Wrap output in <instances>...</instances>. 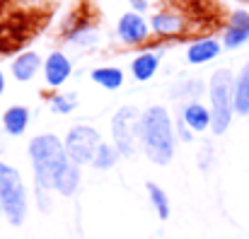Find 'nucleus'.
I'll list each match as a JSON object with an SVG mask.
<instances>
[{"label": "nucleus", "instance_id": "f257e3e1", "mask_svg": "<svg viewBox=\"0 0 249 239\" xmlns=\"http://www.w3.org/2000/svg\"><path fill=\"white\" fill-rule=\"evenodd\" d=\"M29 159L34 167L36 191H58L73 196L80 186V167L73 164L61 138L41 133L29 143Z\"/></svg>", "mask_w": 249, "mask_h": 239}, {"label": "nucleus", "instance_id": "f03ea898", "mask_svg": "<svg viewBox=\"0 0 249 239\" xmlns=\"http://www.w3.org/2000/svg\"><path fill=\"white\" fill-rule=\"evenodd\" d=\"M138 140L143 143V150L150 162L169 164L174 157V131L172 119L165 106H150L145 114H141V128Z\"/></svg>", "mask_w": 249, "mask_h": 239}, {"label": "nucleus", "instance_id": "7ed1b4c3", "mask_svg": "<svg viewBox=\"0 0 249 239\" xmlns=\"http://www.w3.org/2000/svg\"><path fill=\"white\" fill-rule=\"evenodd\" d=\"M211 128L215 136L225 133L230 121H232V111H235V82L230 70H215L211 75Z\"/></svg>", "mask_w": 249, "mask_h": 239}, {"label": "nucleus", "instance_id": "20e7f679", "mask_svg": "<svg viewBox=\"0 0 249 239\" xmlns=\"http://www.w3.org/2000/svg\"><path fill=\"white\" fill-rule=\"evenodd\" d=\"M0 208L10 225L19 227L27 218V188L19 171L0 162Z\"/></svg>", "mask_w": 249, "mask_h": 239}, {"label": "nucleus", "instance_id": "39448f33", "mask_svg": "<svg viewBox=\"0 0 249 239\" xmlns=\"http://www.w3.org/2000/svg\"><path fill=\"white\" fill-rule=\"evenodd\" d=\"M138 128H141V111L131 104L121 106L114 119H111V136H114V148L124 157H133L136 143H138Z\"/></svg>", "mask_w": 249, "mask_h": 239}, {"label": "nucleus", "instance_id": "423d86ee", "mask_svg": "<svg viewBox=\"0 0 249 239\" xmlns=\"http://www.w3.org/2000/svg\"><path fill=\"white\" fill-rule=\"evenodd\" d=\"M63 145H66V153H68L71 162L80 167V164H92V159L102 145V138L92 126H73L68 131Z\"/></svg>", "mask_w": 249, "mask_h": 239}, {"label": "nucleus", "instance_id": "0eeeda50", "mask_svg": "<svg viewBox=\"0 0 249 239\" xmlns=\"http://www.w3.org/2000/svg\"><path fill=\"white\" fill-rule=\"evenodd\" d=\"M119 39L126 41V44H143L148 39V24L141 15L136 12H126L121 19H119Z\"/></svg>", "mask_w": 249, "mask_h": 239}, {"label": "nucleus", "instance_id": "6e6552de", "mask_svg": "<svg viewBox=\"0 0 249 239\" xmlns=\"http://www.w3.org/2000/svg\"><path fill=\"white\" fill-rule=\"evenodd\" d=\"M71 61L63 56V53H51L44 63V78H46V85L51 87H61L66 80L71 78Z\"/></svg>", "mask_w": 249, "mask_h": 239}, {"label": "nucleus", "instance_id": "1a4fd4ad", "mask_svg": "<svg viewBox=\"0 0 249 239\" xmlns=\"http://www.w3.org/2000/svg\"><path fill=\"white\" fill-rule=\"evenodd\" d=\"M225 46L228 49H237L242 46L245 41H249V15L237 10L232 17H230V24L225 29V36H223Z\"/></svg>", "mask_w": 249, "mask_h": 239}, {"label": "nucleus", "instance_id": "9d476101", "mask_svg": "<svg viewBox=\"0 0 249 239\" xmlns=\"http://www.w3.org/2000/svg\"><path fill=\"white\" fill-rule=\"evenodd\" d=\"M181 121H184V126H186L189 131L201 133V131L211 128V121H213V119H211V111H208L203 104L191 102V104L184 106V111H181Z\"/></svg>", "mask_w": 249, "mask_h": 239}, {"label": "nucleus", "instance_id": "9b49d317", "mask_svg": "<svg viewBox=\"0 0 249 239\" xmlns=\"http://www.w3.org/2000/svg\"><path fill=\"white\" fill-rule=\"evenodd\" d=\"M218 53H220V44H218L215 39H201V41H196V44L189 46L186 61H189V63H208V61H213Z\"/></svg>", "mask_w": 249, "mask_h": 239}, {"label": "nucleus", "instance_id": "f8f14e48", "mask_svg": "<svg viewBox=\"0 0 249 239\" xmlns=\"http://www.w3.org/2000/svg\"><path fill=\"white\" fill-rule=\"evenodd\" d=\"M29 123V109L27 106H10L2 116V126L10 136H22Z\"/></svg>", "mask_w": 249, "mask_h": 239}, {"label": "nucleus", "instance_id": "ddd939ff", "mask_svg": "<svg viewBox=\"0 0 249 239\" xmlns=\"http://www.w3.org/2000/svg\"><path fill=\"white\" fill-rule=\"evenodd\" d=\"M158 66H160V56H158V53L145 51V53H141V56H136V58H133L131 70H133V78L138 80V82H145V80H150L153 75H155Z\"/></svg>", "mask_w": 249, "mask_h": 239}, {"label": "nucleus", "instance_id": "4468645a", "mask_svg": "<svg viewBox=\"0 0 249 239\" xmlns=\"http://www.w3.org/2000/svg\"><path fill=\"white\" fill-rule=\"evenodd\" d=\"M39 66H41V58H39L36 53L27 51V53H22V56L15 58V63H12V75L17 80H22V82H27V80H32L36 75Z\"/></svg>", "mask_w": 249, "mask_h": 239}, {"label": "nucleus", "instance_id": "2eb2a0df", "mask_svg": "<svg viewBox=\"0 0 249 239\" xmlns=\"http://www.w3.org/2000/svg\"><path fill=\"white\" fill-rule=\"evenodd\" d=\"M235 111L242 116L249 114V63L240 70L235 82Z\"/></svg>", "mask_w": 249, "mask_h": 239}, {"label": "nucleus", "instance_id": "dca6fc26", "mask_svg": "<svg viewBox=\"0 0 249 239\" xmlns=\"http://www.w3.org/2000/svg\"><path fill=\"white\" fill-rule=\"evenodd\" d=\"M153 29L158 34H177L181 27H184V19L177 15V12H158L153 19H150Z\"/></svg>", "mask_w": 249, "mask_h": 239}, {"label": "nucleus", "instance_id": "f3484780", "mask_svg": "<svg viewBox=\"0 0 249 239\" xmlns=\"http://www.w3.org/2000/svg\"><path fill=\"white\" fill-rule=\"evenodd\" d=\"M148 196H150V203H153L158 218H160V220H167V218H169V210H172V208H169L167 193L155 184V181H148Z\"/></svg>", "mask_w": 249, "mask_h": 239}, {"label": "nucleus", "instance_id": "a211bd4d", "mask_svg": "<svg viewBox=\"0 0 249 239\" xmlns=\"http://www.w3.org/2000/svg\"><path fill=\"white\" fill-rule=\"evenodd\" d=\"M92 80L102 85L104 89H119L124 85V73L119 68H97L92 73Z\"/></svg>", "mask_w": 249, "mask_h": 239}, {"label": "nucleus", "instance_id": "6ab92c4d", "mask_svg": "<svg viewBox=\"0 0 249 239\" xmlns=\"http://www.w3.org/2000/svg\"><path fill=\"white\" fill-rule=\"evenodd\" d=\"M116 162H119V150L114 145H109V143H102L99 150H97V155H94V159H92V167H97V169H111Z\"/></svg>", "mask_w": 249, "mask_h": 239}, {"label": "nucleus", "instance_id": "aec40b11", "mask_svg": "<svg viewBox=\"0 0 249 239\" xmlns=\"http://www.w3.org/2000/svg\"><path fill=\"white\" fill-rule=\"evenodd\" d=\"M49 104H51V111H56V114H71V111L78 106V97H75V92L53 94Z\"/></svg>", "mask_w": 249, "mask_h": 239}, {"label": "nucleus", "instance_id": "412c9836", "mask_svg": "<svg viewBox=\"0 0 249 239\" xmlns=\"http://www.w3.org/2000/svg\"><path fill=\"white\" fill-rule=\"evenodd\" d=\"M131 5H133V10H138V12H143V10L148 7V0H131Z\"/></svg>", "mask_w": 249, "mask_h": 239}, {"label": "nucleus", "instance_id": "4be33fe9", "mask_svg": "<svg viewBox=\"0 0 249 239\" xmlns=\"http://www.w3.org/2000/svg\"><path fill=\"white\" fill-rule=\"evenodd\" d=\"M2 89H5V78H2V73H0V94H2Z\"/></svg>", "mask_w": 249, "mask_h": 239}, {"label": "nucleus", "instance_id": "5701e85b", "mask_svg": "<svg viewBox=\"0 0 249 239\" xmlns=\"http://www.w3.org/2000/svg\"><path fill=\"white\" fill-rule=\"evenodd\" d=\"M0 218H2V208H0Z\"/></svg>", "mask_w": 249, "mask_h": 239}]
</instances>
